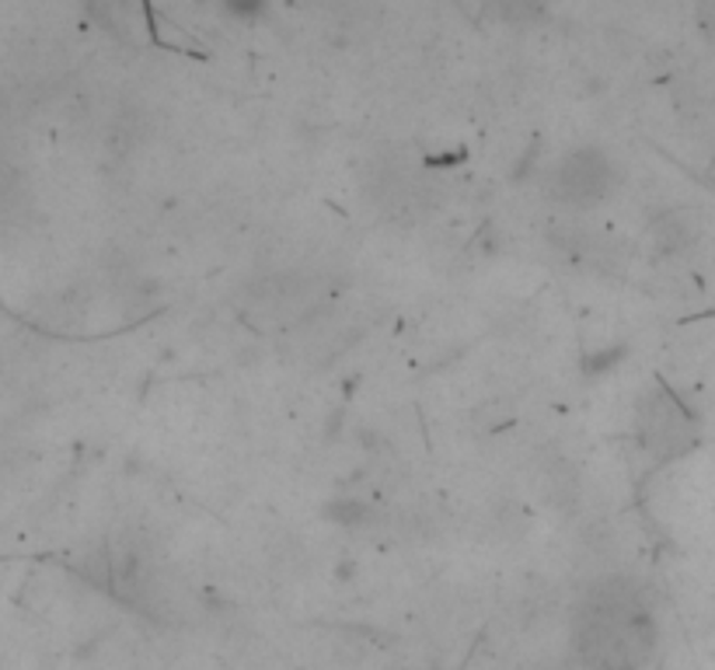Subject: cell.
<instances>
[{"label":"cell","instance_id":"obj_4","mask_svg":"<svg viewBox=\"0 0 715 670\" xmlns=\"http://www.w3.org/2000/svg\"><path fill=\"white\" fill-rule=\"evenodd\" d=\"M489 8L502 21H531L548 8V0H489Z\"/></svg>","mask_w":715,"mask_h":670},{"label":"cell","instance_id":"obj_5","mask_svg":"<svg viewBox=\"0 0 715 670\" xmlns=\"http://www.w3.org/2000/svg\"><path fill=\"white\" fill-rule=\"evenodd\" d=\"M266 0H227V8H234V11H242V14H252L255 8H262Z\"/></svg>","mask_w":715,"mask_h":670},{"label":"cell","instance_id":"obj_2","mask_svg":"<svg viewBox=\"0 0 715 670\" xmlns=\"http://www.w3.org/2000/svg\"><path fill=\"white\" fill-rule=\"evenodd\" d=\"M615 186V165L597 147H579L551 175V199L566 206H594Z\"/></svg>","mask_w":715,"mask_h":670},{"label":"cell","instance_id":"obj_3","mask_svg":"<svg viewBox=\"0 0 715 670\" xmlns=\"http://www.w3.org/2000/svg\"><path fill=\"white\" fill-rule=\"evenodd\" d=\"M687 426H692V420H687V412H684L670 395L659 398V402H653V405L646 408V420H643L649 451H656V454L684 451V444H687Z\"/></svg>","mask_w":715,"mask_h":670},{"label":"cell","instance_id":"obj_6","mask_svg":"<svg viewBox=\"0 0 715 670\" xmlns=\"http://www.w3.org/2000/svg\"><path fill=\"white\" fill-rule=\"evenodd\" d=\"M297 4H304V0H297Z\"/></svg>","mask_w":715,"mask_h":670},{"label":"cell","instance_id":"obj_1","mask_svg":"<svg viewBox=\"0 0 715 670\" xmlns=\"http://www.w3.org/2000/svg\"><path fill=\"white\" fill-rule=\"evenodd\" d=\"M656 642L639 590L604 583L576 614V650L590 670H643Z\"/></svg>","mask_w":715,"mask_h":670}]
</instances>
